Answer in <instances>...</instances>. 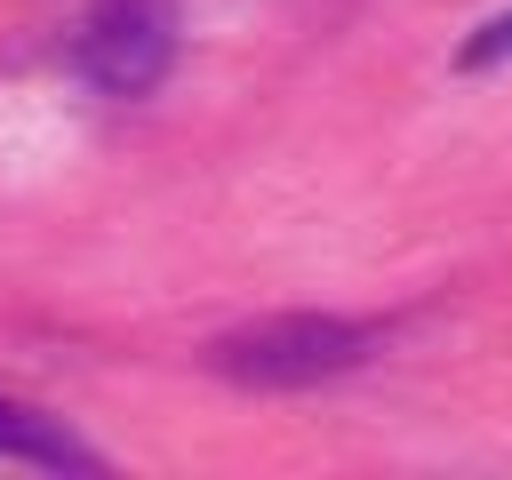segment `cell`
<instances>
[{
    "mask_svg": "<svg viewBox=\"0 0 512 480\" xmlns=\"http://www.w3.org/2000/svg\"><path fill=\"white\" fill-rule=\"evenodd\" d=\"M368 360V328L336 320V312H264L240 320L208 344V368L248 384V392H296V384H328L344 368Z\"/></svg>",
    "mask_w": 512,
    "mask_h": 480,
    "instance_id": "obj_1",
    "label": "cell"
},
{
    "mask_svg": "<svg viewBox=\"0 0 512 480\" xmlns=\"http://www.w3.org/2000/svg\"><path fill=\"white\" fill-rule=\"evenodd\" d=\"M72 56L104 96H144V88H160V72L176 56V8L168 0H96Z\"/></svg>",
    "mask_w": 512,
    "mask_h": 480,
    "instance_id": "obj_2",
    "label": "cell"
},
{
    "mask_svg": "<svg viewBox=\"0 0 512 480\" xmlns=\"http://www.w3.org/2000/svg\"><path fill=\"white\" fill-rule=\"evenodd\" d=\"M0 456H16V464H48V472H96V456H88L56 416L16 408V400H0Z\"/></svg>",
    "mask_w": 512,
    "mask_h": 480,
    "instance_id": "obj_3",
    "label": "cell"
},
{
    "mask_svg": "<svg viewBox=\"0 0 512 480\" xmlns=\"http://www.w3.org/2000/svg\"><path fill=\"white\" fill-rule=\"evenodd\" d=\"M496 56H512V8H504V16H488V24L456 48V64H464V72H488Z\"/></svg>",
    "mask_w": 512,
    "mask_h": 480,
    "instance_id": "obj_4",
    "label": "cell"
}]
</instances>
